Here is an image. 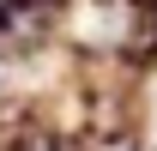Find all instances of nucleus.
Listing matches in <instances>:
<instances>
[{"label":"nucleus","instance_id":"nucleus-1","mask_svg":"<svg viewBox=\"0 0 157 151\" xmlns=\"http://www.w3.org/2000/svg\"><path fill=\"white\" fill-rule=\"evenodd\" d=\"M6 151H85V145H78V133H67L60 121H48L42 109L24 103V115H18V127H12V139H6Z\"/></svg>","mask_w":157,"mask_h":151},{"label":"nucleus","instance_id":"nucleus-2","mask_svg":"<svg viewBox=\"0 0 157 151\" xmlns=\"http://www.w3.org/2000/svg\"><path fill=\"white\" fill-rule=\"evenodd\" d=\"M6 97H12V91H6V60H0V103H6Z\"/></svg>","mask_w":157,"mask_h":151},{"label":"nucleus","instance_id":"nucleus-3","mask_svg":"<svg viewBox=\"0 0 157 151\" xmlns=\"http://www.w3.org/2000/svg\"><path fill=\"white\" fill-rule=\"evenodd\" d=\"M121 151H157V145H145V139H133V145H121Z\"/></svg>","mask_w":157,"mask_h":151}]
</instances>
